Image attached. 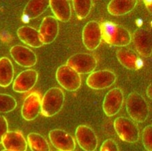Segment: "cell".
<instances>
[{
    "mask_svg": "<svg viewBox=\"0 0 152 151\" xmlns=\"http://www.w3.org/2000/svg\"><path fill=\"white\" fill-rule=\"evenodd\" d=\"M10 53L14 61L23 68L33 67L37 63V56L35 52L24 46H13L10 50Z\"/></svg>",
    "mask_w": 152,
    "mask_h": 151,
    "instance_id": "5bb4252c",
    "label": "cell"
},
{
    "mask_svg": "<svg viewBox=\"0 0 152 151\" xmlns=\"http://www.w3.org/2000/svg\"><path fill=\"white\" fill-rule=\"evenodd\" d=\"M59 25L57 20L53 16H48L43 19L39 29V34L43 44H51L56 40L59 34Z\"/></svg>",
    "mask_w": 152,
    "mask_h": 151,
    "instance_id": "7c38bea8",
    "label": "cell"
},
{
    "mask_svg": "<svg viewBox=\"0 0 152 151\" xmlns=\"http://www.w3.org/2000/svg\"><path fill=\"white\" fill-rule=\"evenodd\" d=\"M65 102V95L60 88L49 89L41 101V112L46 117H51L58 114L63 107Z\"/></svg>",
    "mask_w": 152,
    "mask_h": 151,
    "instance_id": "6da1fadb",
    "label": "cell"
},
{
    "mask_svg": "<svg viewBox=\"0 0 152 151\" xmlns=\"http://www.w3.org/2000/svg\"><path fill=\"white\" fill-rule=\"evenodd\" d=\"M17 102L12 95L0 93V113H8L16 108Z\"/></svg>",
    "mask_w": 152,
    "mask_h": 151,
    "instance_id": "4316f807",
    "label": "cell"
},
{
    "mask_svg": "<svg viewBox=\"0 0 152 151\" xmlns=\"http://www.w3.org/2000/svg\"><path fill=\"white\" fill-rule=\"evenodd\" d=\"M115 130L122 141L135 143L139 141L140 131L137 124L130 118L119 116L114 121Z\"/></svg>",
    "mask_w": 152,
    "mask_h": 151,
    "instance_id": "3957f363",
    "label": "cell"
},
{
    "mask_svg": "<svg viewBox=\"0 0 152 151\" xmlns=\"http://www.w3.org/2000/svg\"><path fill=\"white\" fill-rule=\"evenodd\" d=\"M77 143L84 151H95L98 147V140L96 133L89 126L80 125L75 131Z\"/></svg>",
    "mask_w": 152,
    "mask_h": 151,
    "instance_id": "30bf717a",
    "label": "cell"
},
{
    "mask_svg": "<svg viewBox=\"0 0 152 151\" xmlns=\"http://www.w3.org/2000/svg\"><path fill=\"white\" fill-rule=\"evenodd\" d=\"M138 4L137 0H112L107 6V10L113 16H123L134 10Z\"/></svg>",
    "mask_w": 152,
    "mask_h": 151,
    "instance_id": "44dd1931",
    "label": "cell"
},
{
    "mask_svg": "<svg viewBox=\"0 0 152 151\" xmlns=\"http://www.w3.org/2000/svg\"><path fill=\"white\" fill-rule=\"evenodd\" d=\"M8 131V123L5 116L0 115V144L2 142L4 136Z\"/></svg>",
    "mask_w": 152,
    "mask_h": 151,
    "instance_id": "f546056e",
    "label": "cell"
},
{
    "mask_svg": "<svg viewBox=\"0 0 152 151\" xmlns=\"http://www.w3.org/2000/svg\"><path fill=\"white\" fill-rule=\"evenodd\" d=\"M41 96L38 92L29 94L24 100L21 108L23 118L27 121H33L38 117L41 112Z\"/></svg>",
    "mask_w": 152,
    "mask_h": 151,
    "instance_id": "9a60e30c",
    "label": "cell"
},
{
    "mask_svg": "<svg viewBox=\"0 0 152 151\" xmlns=\"http://www.w3.org/2000/svg\"><path fill=\"white\" fill-rule=\"evenodd\" d=\"M144 3L145 4V6L147 10H148L150 13H151V6H152V4H151V0H145Z\"/></svg>",
    "mask_w": 152,
    "mask_h": 151,
    "instance_id": "4dcf8cb0",
    "label": "cell"
},
{
    "mask_svg": "<svg viewBox=\"0 0 152 151\" xmlns=\"http://www.w3.org/2000/svg\"><path fill=\"white\" fill-rule=\"evenodd\" d=\"M73 8L77 17L79 20L88 17L93 6L91 0H73Z\"/></svg>",
    "mask_w": 152,
    "mask_h": 151,
    "instance_id": "d4e9b609",
    "label": "cell"
},
{
    "mask_svg": "<svg viewBox=\"0 0 152 151\" xmlns=\"http://www.w3.org/2000/svg\"><path fill=\"white\" fill-rule=\"evenodd\" d=\"M147 97H148L149 98H150V99H151V97H152V84L151 83L149 84L148 87H147Z\"/></svg>",
    "mask_w": 152,
    "mask_h": 151,
    "instance_id": "1f68e13d",
    "label": "cell"
},
{
    "mask_svg": "<svg viewBox=\"0 0 152 151\" xmlns=\"http://www.w3.org/2000/svg\"><path fill=\"white\" fill-rule=\"evenodd\" d=\"M100 25L102 39L107 44L113 45L117 36L118 25L110 21H105Z\"/></svg>",
    "mask_w": 152,
    "mask_h": 151,
    "instance_id": "cb8c5ba5",
    "label": "cell"
},
{
    "mask_svg": "<svg viewBox=\"0 0 152 151\" xmlns=\"http://www.w3.org/2000/svg\"><path fill=\"white\" fill-rule=\"evenodd\" d=\"M100 151H119L118 145L113 139H106L100 146Z\"/></svg>",
    "mask_w": 152,
    "mask_h": 151,
    "instance_id": "f1b7e54d",
    "label": "cell"
},
{
    "mask_svg": "<svg viewBox=\"0 0 152 151\" xmlns=\"http://www.w3.org/2000/svg\"><path fill=\"white\" fill-rule=\"evenodd\" d=\"M142 142L147 151H152V126L147 125L144 128L142 134Z\"/></svg>",
    "mask_w": 152,
    "mask_h": 151,
    "instance_id": "83f0119b",
    "label": "cell"
},
{
    "mask_svg": "<svg viewBox=\"0 0 152 151\" xmlns=\"http://www.w3.org/2000/svg\"><path fill=\"white\" fill-rule=\"evenodd\" d=\"M83 42L89 50L97 49L102 41L100 25L96 20H91L85 25L82 31Z\"/></svg>",
    "mask_w": 152,
    "mask_h": 151,
    "instance_id": "ba28073f",
    "label": "cell"
},
{
    "mask_svg": "<svg viewBox=\"0 0 152 151\" xmlns=\"http://www.w3.org/2000/svg\"><path fill=\"white\" fill-rule=\"evenodd\" d=\"M2 145L9 151H26L27 142L20 131H8L2 139Z\"/></svg>",
    "mask_w": 152,
    "mask_h": 151,
    "instance_id": "ac0fdd59",
    "label": "cell"
},
{
    "mask_svg": "<svg viewBox=\"0 0 152 151\" xmlns=\"http://www.w3.org/2000/svg\"><path fill=\"white\" fill-rule=\"evenodd\" d=\"M131 41L132 36L130 31L125 27L118 25L117 36L113 46L117 47H125L130 44Z\"/></svg>",
    "mask_w": 152,
    "mask_h": 151,
    "instance_id": "484cf974",
    "label": "cell"
},
{
    "mask_svg": "<svg viewBox=\"0 0 152 151\" xmlns=\"http://www.w3.org/2000/svg\"><path fill=\"white\" fill-rule=\"evenodd\" d=\"M132 40L139 54L145 58L152 54V35L150 31L139 27L133 33Z\"/></svg>",
    "mask_w": 152,
    "mask_h": 151,
    "instance_id": "52a82bcc",
    "label": "cell"
},
{
    "mask_svg": "<svg viewBox=\"0 0 152 151\" xmlns=\"http://www.w3.org/2000/svg\"><path fill=\"white\" fill-rule=\"evenodd\" d=\"M49 6L57 20L67 23L72 17V10L68 0H50Z\"/></svg>",
    "mask_w": 152,
    "mask_h": 151,
    "instance_id": "ffe728a7",
    "label": "cell"
},
{
    "mask_svg": "<svg viewBox=\"0 0 152 151\" xmlns=\"http://www.w3.org/2000/svg\"><path fill=\"white\" fill-rule=\"evenodd\" d=\"M27 142L31 151H50L49 142L42 135L38 133L29 134Z\"/></svg>",
    "mask_w": 152,
    "mask_h": 151,
    "instance_id": "603a6c76",
    "label": "cell"
},
{
    "mask_svg": "<svg viewBox=\"0 0 152 151\" xmlns=\"http://www.w3.org/2000/svg\"><path fill=\"white\" fill-rule=\"evenodd\" d=\"M53 146L59 151H74L76 148L75 139L67 131L60 129H55L49 134Z\"/></svg>",
    "mask_w": 152,
    "mask_h": 151,
    "instance_id": "8fae6325",
    "label": "cell"
},
{
    "mask_svg": "<svg viewBox=\"0 0 152 151\" xmlns=\"http://www.w3.org/2000/svg\"><path fill=\"white\" fill-rule=\"evenodd\" d=\"M49 6V0H31L25 6L22 16V21L27 23L40 17Z\"/></svg>",
    "mask_w": 152,
    "mask_h": 151,
    "instance_id": "e0dca14e",
    "label": "cell"
},
{
    "mask_svg": "<svg viewBox=\"0 0 152 151\" xmlns=\"http://www.w3.org/2000/svg\"><path fill=\"white\" fill-rule=\"evenodd\" d=\"M117 60L124 68L129 70H138L143 66V61L134 50L121 48L117 50Z\"/></svg>",
    "mask_w": 152,
    "mask_h": 151,
    "instance_id": "2e32d148",
    "label": "cell"
},
{
    "mask_svg": "<svg viewBox=\"0 0 152 151\" xmlns=\"http://www.w3.org/2000/svg\"><path fill=\"white\" fill-rule=\"evenodd\" d=\"M115 74L109 70H101L91 73L87 77L86 84L94 90H102L111 86L116 82Z\"/></svg>",
    "mask_w": 152,
    "mask_h": 151,
    "instance_id": "8992f818",
    "label": "cell"
},
{
    "mask_svg": "<svg viewBox=\"0 0 152 151\" xmlns=\"http://www.w3.org/2000/svg\"><path fill=\"white\" fill-rule=\"evenodd\" d=\"M2 151H9V150H5V149H4V150H3Z\"/></svg>",
    "mask_w": 152,
    "mask_h": 151,
    "instance_id": "d6a6232c",
    "label": "cell"
},
{
    "mask_svg": "<svg viewBox=\"0 0 152 151\" xmlns=\"http://www.w3.org/2000/svg\"><path fill=\"white\" fill-rule=\"evenodd\" d=\"M15 70L12 61L8 57L0 58V86L8 87L14 78Z\"/></svg>",
    "mask_w": 152,
    "mask_h": 151,
    "instance_id": "7402d4cb",
    "label": "cell"
},
{
    "mask_svg": "<svg viewBox=\"0 0 152 151\" xmlns=\"http://www.w3.org/2000/svg\"><path fill=\"white\" fill-rule=\"evenodd\" d=\"M38 79L36 70L29 69L23 71L18 74L13 82L12 89L17 93H26L36 85Z\"/></svg>",
    "mask_w": 152,
    "mask_h": 151,
    "instance_id": "4fadbf2b",
    "label": "cell"
},
{
    "mask_svg": "<svg viewBox=\"0 0 152 151\" xmlns=\"http://www.w3.org/2000/svg\"><path fill=\"white\" fill-rule=\"evenodd\" d=\"M55 77L58 83L66 91H77L81 86V77L80 74L68 65H62L57 68Z\"/></svg>",
    "mask_w": 152,
    "mask_h": 151,
    "instance_id": "5b68a950",
    "label": "cell"
},
{
    "mask_svg": "<svg viewBox=\"0 0 152 151\" xmlns=\"http://www.w3.org/2000/svg\"><path fill=\"white\" fill-rule=\"evenodd\" d=\"M124 100V93L121 89L114 88L106 94L103 101L102 108L109 117L116 115L120 111Z\"/></svg>",
    "mask_w": 152,
    "mask_h": 151,
    "instance_id": "9c48e42d",
    "label": "cell"
},
{
    "mask_svg": "<svg viewBox=\"0 0 152 151\" xmlns=\"http://www.w3.org/2000/svg\"><path fill=\"white\" fill-rule=\"evenodd\" d=\"M126 111L132 120L137 123L145 122L149 114L147 101L137 91L128 95L126 99Z\"/></svg>",
    "mask_w": 152,
    "mask_h": 151,
    "instance_id": "7a4b0ae2",
    "label": "cell"
},
{
    "mask_svg": "<svg viewBox=\"0 0 152 151\" xmlns=\"http://www.w3.org/2000/svg\"><path fill=\"white\" fill-rule=\"evenodd\" d=\"M97 59L93 54L80 52L69 57L66 65L79 74H91L97 67Z\"/></svg>",
    "mask_w": 152,
    "mask_h": 151,
    "instance_id": "277c9868",
    "label": "cell"
},
{
    "mask_svg": "<svg viewBox=\"0 0 152 151\" xmlns=\"http://www.w3.org/2000/svg\"><path fill=\"white\" fill-rule=\"evenodd\" d=\"M17 34L20 40L29 46L40 48L44 45L41 42L38 31L30 26H23L17 29Z\"/></svg>",
    "mask_w": 152,
    "mask_h": 151,
    "instance_id": "d6986e66",
    "label": "cell"
}]
</instances>
